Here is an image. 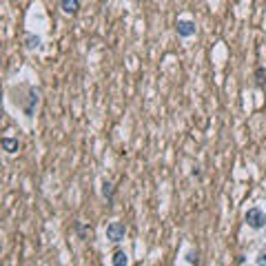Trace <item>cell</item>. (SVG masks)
Segmentation results:
<instances>
[{
    "instance_id": "obj_1",
    "label": "cell",
    "mask_w": 266,
    "mask_h": 266,
    "mask_svg": "<svg viewBox=\"0 0 266 266\" xmlns=\"http://www.w3.org/2000/svg\"><path fill=\"white\" fill-rule=\"evenodd\" d=\"M14 104L18 107L22 113L27 115V118H33V113H36V107L38 102H40V93H38L36 87L31 85H20L18 89H14Z\"/></svg>"
},
{
    "instance_id": "obj_2",
    "label": "cell",
    "mask_w": 266,
    "mask_h": 266,
    "mask_svg": "<svg viewBox=\"0 0 266 266\" xmlns=\"http://www.w3.org/2000/svg\"><path fill=\"white\" fill-rule=\"evenodd\" d=\"M244 222H246L248 229L262 231L264 226H266V213L259 207H253V209H248L246 213H244Z\"/></svg>"
},
{
    "instance_id": "obj_3",
    "label": "cell",
    "mask_w": 266,
    "mask_h": 266,
    "mask_svg": "<svg viewBox=\"0 0 266 266\" xmlns=\"http://www.w3.org/2000/svg\"><path fill=\"white\" fill-rule=\"evenodd\" d=\"M104 235H107L109 242L118 244L124 240V235H126V224H122V222H111L107 226V231H104Z\"/></svg>"
},
{
    "instance_id": "obj_4",
    "label": "cell",
    "mask_w": 266,
    "mask_h": 266,
    "mask_svg": "<svg viewBox=\"0 0 266 266\" xmlns=\"http://www.w3.org/2000/svg\"><path fill=\"white\" fill-rule=\"evenodd\" d=\"M175 31H177V36H180V38L195 36V22H193V20H177Z\"/></svg>"
},
{
    "instance_id": "obj_5",
    "label": "cell",
    "mask_w": 266,
    "mask_h": 266,
    "mask_svg": "<svg viewBox=\"0 0 266 266\" xmlns=\"http://www.w3.org/2000/svg\"><path fill=\"white\" fill-rule=\"evenodd\" d=\"M60 7H62L64 14L76 16L80 11V0H60Z\"/></svg>"
},
{
    "instance_id": "obj_6",
    "label": "cell",
    "mask_w": 266,
    "mask_h": 266,
    "mask_svg": "<svg viewBox=\"0 0 266 266\" xmlns=\"http://www.w3.org/2000/svg\"><path fill=\"white\" fill-rule=\"evenodd\" d=\"M0 144H3V149L7 153H16L20 149V142H18V138H9V136H5L3 140H0Z\"/></svg>"
},
{
    "instance_id": "obj_7",
    "label": "cell",
    "mask_w": 266,
    "mask_h": 266,
    "mask_svg": "<svg viewBox=\"0 0 266 266\" xmlns=\"http://www.w3.org/2000/svg\"><path fill=\"white\" fill-rule=\"evenodd\" d=\"M74 229H76V233H78V237H80V240H89V237H91V233H93L91 226L82 224V222H76Z\"/></svg>"
},
{
    "instance_id": "obj_8",
    "label": "cell",
    "mask_w": 266,
    "mask_h": 266,
    "mask_svg": "<svg viewBox=\"0 0 266 266\" xmlns=\"http://www.w3.org/2000/svg\"><path fill=\"white\" fill-rule=\"evenodd\" d=\"M111 264L113 266H129V255L118 248V251L113 253V257H111Z\"/></svg>"
},
{
    "instance_id": "obj_9",
    "label": "cell",
    "mask_w": 266,
    "mask_h": 266,
    "mask_svg": "<svg viewBox=\"0 0 266 266\" xmlns=\"http://www.w3.org/2000/svg\"><path fill=\"white\" fill-rule=\"evenodd\" d=\"M113 191H115L113 184H111L109 180H104L102 182V197L107 200V204H113Z\"/></svg>"
},
{
    "instance_id": "obj_10",
    "label": "cell",
    "mask_w": 266,
    "mask_h": 266,
    "mask_svg": "<svg viewBox=\"0 0 266 266\" xmlns=\"http://www.w3.org/2000/svg\"><path fill=\"white\" fill-rule=\"evenodd\" d=\"M42 44L40 36H33V33H25V47L27 49H38Z\"/></svg>"
},
{
    "instance_id": "obj_11",
    "label": "cell",
    "mask_w": 266,
    "mask_h": 266,
    "mask_svg": "<svg viewBox=\"0 0 266 266\" xmlns=\"http://www.w3.org/2000/svg\"><path fill=\"white\" fill-rule=\"evenodd\" d=\"M255 85L257 87L266 85V66H257V69H255Z\"/></svg>"
},
{
    "instance_id": "obj_12",
    "label": "cell",
    "mask_w": 266,
    "mask_h": 266,
    "mask_svg": "<svg viewBox=\"0 0 266 266\" xmlns=\"http://www.w3.org/2000/svg\"><path fill=\"white\" fill-rule=\"evenodd\" d=\"M184 257H186V262H188V264H195V266H197V262H200V253H197V251H193V248H188Z\"/></svg>"
},
{
    "instance_id": "obj_13",
    "label": "cell",
    "mask_w": 266,
    "mask_h": 266,
    "mask_svg": "<svg viewBox=\"0 0 266 266\" xmlns=\"http://www.w3.org/2000/svg\"><path fill=\"white\" fill-rule=\"evenodd\" d=\"M255 264H257V266H266V248H262V251L257 253V259H255Z\"/></svg>"
}]
</instances>
